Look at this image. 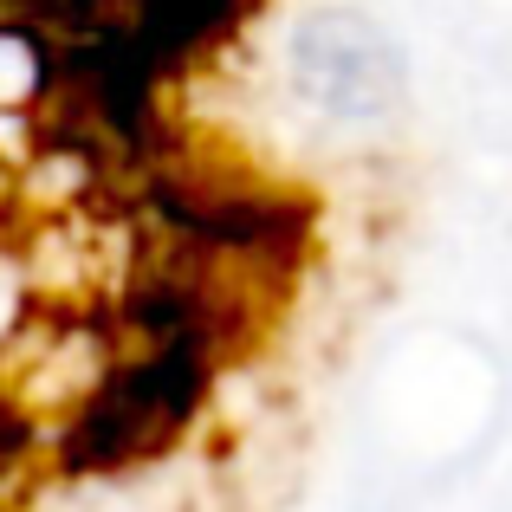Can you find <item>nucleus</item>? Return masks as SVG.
<instances>
[{"instance_id": "f257e3e1", "label": "nucleus", "mask_w": 512, "mask_h": 512, "mask_svg": "<svg viewBox=\"0 0 512 512\" xmlns=\"http://www.w3.org/2000/svg\"><path fill=\"white\" fill-rule=\"evenodd\" d=\"M260 0H0V512L208 441L318 286V195L201 111Z\"/></svg>"}, {"instance_id": "f03ea898", "label": "nucleus", "mask_w": 512, "mask_h": 512, "mask_svg": "<svg viewBox=\"0 0 512 512\" xmlns=\"http://www.w3.org/2000/svg\"><path fill=\"white\" fill-rule=\"evenodd\" d=\"M292 98L325 124H383L402 104V52L363 13H312L286 46Z\"/></svg>"}]
</instances>
